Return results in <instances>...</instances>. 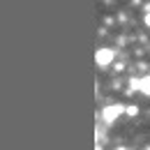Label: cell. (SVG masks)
<instances>
[{"instance_id": "cell-6", "label": "cell", "mask_w": 150, "mask_h": 150, "mask_svg": "<svg viewBox=\"0 0 150 150\" xmlns=\"http://www.w3.org/2000/svg\"><path fill=\"white\" fill-rule=\"evenodd\" d=\"M146 150H150V148H146Z\"/></svg>"}, {"instance_id": "cell-3", "label": "cell", "mask_w": 150, "mask_h": 150, "mask_svg": "<svg viewBox=\"0 0 150 150\" xmlns=\"http://www.w3.org/2000/svg\"><path fill=\"white\" fill-rule=\"evenodd\" d=\"M139 93H143L146 97H150V74L139 79Z\"/></svg>"}, {"instance_id": "cell-4", "label": "cell", "mask_w": 150, "mask_h": 150, "mask_svg": "<svg viewBox=\"0 0 150 150\" xmlns=\"http://www.w3.org/2000/svg\"><path fill=\"white\" fill-rule=\"evenodd\" d=\"M125 113H127V115H136V113H139V106H134V104H127V106H125Z\"/></svg>"}, {"instance_id": "cell-5", "label": "cell", "mask_w": 150, "mask_h": 150, "mask_svg": "<svg viewBox=\"0 0 150 150\" xmlns=\"http://www.w3.org/2000/svg\"><path fill=\"white\" fill-rule=\"evenodd\" d=\"M143 21H146V25H148V28H150V12H148V14H146V19H143Z\"/></svg>"}, {"instance_id": "cell-2", "label": "cell", "mask_w": 150, "mask_h": 150, "mask_svg": "<svg viewBox=\"0 0 150 150\" xmlns=\"http://www.w3.org/2000/svg\"><path fill=\"white\" fill-rule=\"evenodd\" d=\"M113 56H115V51L109 49V46L97 49V53H95V62H97L99 67H106V65H111V62H113Z\"/></svg>"}, {"instance_id": "cell-1", "label": "cell", "mask_w": 150, "mask_h": 150, "mask_svg": "<svg viewBox=\"0 0 150 150\" xmlns=\"http://www.w3.org/2000/svg\"><path fill=\"white\" fill-rule=\"evenodd\" d=\"M122 113H125V106H122V104H109V106H104V111H102V120H104L106 125H113Z\"/></svg>"}]
</instances>
